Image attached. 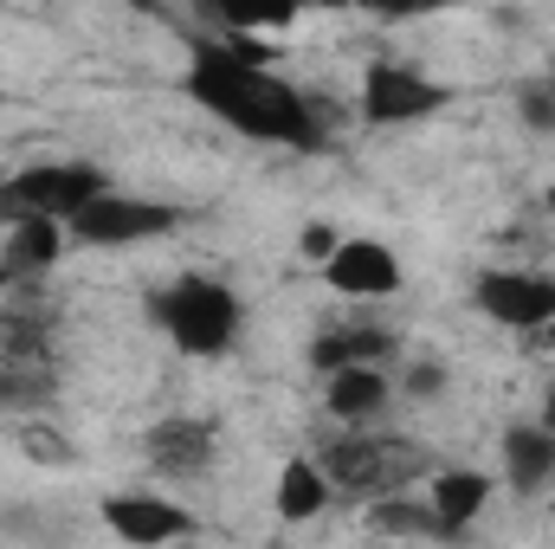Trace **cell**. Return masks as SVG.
<instances>
[{
	"instance_id": "6da1fadb",
	"label": "cell",
	"mask_w": 555,
	"mask_h": 549,
	"mask_svg": "<svg viewBox=\"0 0 555 549\" xmlns=\"http://www.w3.org/2000/svg\"><path fill=\"white\" fill-rule=\"evenodd\" d=\"M188 98L207 111V117H220V124H233L240 137L253 142H278V149H304V155H317L323 149V111L297 91V85H284L272 65H253V59H240L227 39H214V33H188Z\"/></svg>"
},
{
	"instance_id": "7a4b0ae2",
	"label": "cell",
	"mask_w": 555,
	"mask_h": 549,
	"mask_svg": "<svg viewBox=\"0 0 555 549\" xmlns=\"http://www.w3.org/2000/svg\"><path fill=\"white\" fill-rule=\"evenodd\" d=\"M149 317L168 330V343L181 356H227L240 343V291L227 278H207V272H181L175 284L149 291Z\"/></svg>"
},
{
	"instance_id": "3957f363",
	"label": "cell",
	"mask_w": 555,
	"mask_h": 549,
	"mask_svg": "<svg viewBox=\"0 0 555 549\" xmlns=\"http://www.w3.org/2000/svg\"><path fill=\"white\" fill-rule=\"evenodd\" d=\"M181 220H188V214L168 207V201H142V194H117V188H104V194H91L78 214H65V233H72V246L124 253V246H149V240L175 233Z\"/></svg>"
},
{
	"instance_id": "277c9868",
	"label": "cell",
	"mask_w": 555,
	"mask_h": 549,
	"mask_svg": "<svg viewBox=\"0 0 555 549\" xmlns=\"http://www.w3.org/2000/svg\"><path fill=\"white\" fill-rule=\"evenodd\" d=\"M104 188H111V175L91 168V162H39V168H20V175L0 181V220L7 227L13 220H33V214L65 220V214H78Z\"/></svg>"
},
{
	"instance_id": "5b68a950",
	"label": "cell",
	"mask_w": 555,
	"mask_h": 549,
	"mask_svg": "<svg viewBox=\"0 0 555 549\" xmlns=\"http://www.w3.org/2000/svg\"><path fill=\"white\" fill-rule=\"evenodd\" d=\"M408 439H375V433H343V439H330L323 446V472H330V485H343V491H395L408 472H414L420 459L414 452H401Z\"/></svg>"
},
{
	"instance_id": "8992f818",
	"label": "cell",
	"mask_w": 555,
	"mask_h": 549,
	"mask_svg": "<svg viewBox=\"0 0 555 549\" xmlns=\"http://www.w3.org/2000/svg\"><path fill=\"white\" fill-rule=\"evenodd\" d=\"M439 104H446V91H439L433 78L408 72V65L375 59V65L362 72V124H420V117H433Z\"/></svg>"
},
{
	"instance_id": "52a82bcc",
	"label": "cell",
	"mask_w": 555,
	"mask_h": 549,
	"mask_svg": "<svg viewBox=\"0 0 555 549\" xmlns=\"http://www.w3.org/2000/svg\"><path fill=\"white\" fill-rule=\"evenodd\" d=\"M472 304H478L491 323L530 336L537 323H550L555 317V278H543V272H478Z\"/></svg>"
},
{
	"instance_id": "ba28073f",
	"label": "cell",
	"mask_w": 555,
	"mask_h": 549,
	"mask_svg": "<svg viewBox=\"0 0 555 549\" xmlns=\"http://www.w3.org/2000/svg\"><path fill=\"white\" fill-rule=\"evenodd\" d=\"M323 278L343 297H395L401 291V259L382 240H336V253L323 259Z\"/></svg>"
},
{
	"instance_id": "9c48e42d",
	"label": "cell",
	"mask_w": 555,
	"mask_h": 549,
	"mask_svg": "<svg viewBox=\"0 0 555 549\" xmlns=\"http://www.w3.org/2000/svg\"><path fill=\"white\" fill-rule=\"evenodd\" d=\"M142 446H149V465H155L162 478H175V485H188V478H201V472L214 465V426L194 420V413L155 420Z\"/></svg>"
},
{
	"instance_id": "30bf717a",
	"label": "cell",
	"mask_w": 555,
	"mask_h": 549,
	"mask_svg": "<svg viewBox=\"0 0 555 549\" xmlns=\"http://www.w3.org/2000/svg\"><path fill=\"white\" fill-rule=\"evenodd\" d=\"M104 511V524L124 537V544H137V549H155V544H175V537H194L201 524L175 505V498H104L98 505Z\"/></svg>"
},
{
	"instance_id": "8fae6325",
	"label": "cell",
	"mask_w": 555,
	"mask_h": 549,
	"mask_svg": "<svg viewBox=\"0 0 555 549\" xmlns=\"http://www.w3.org/2000/svg\"><path fill=\"white\" fill-rule=\"evenodd\" d=\"M330 413L343 426H369L382 420V408L395 401V382H388V362H349V369H330Z\"/></svg>"
},
{
	"instance_id": "7c38bea8",
	"label": "cell",
	"mask_w": 555,
	"mask_h": 549,
	"mask_svg": "<svg viewBox=\"0 0 555 549\" xmlns=\"http://www.w3.org/2000/svg\"><path fill=\"white\" fill-rule=\"evenodd\" d=\"M65 220H52V214H33V220H13L7 227V246H0V259H7V272L20 278H39L59 266V253H65Z\"/></svg>"
},
{
	"instance_id": "4fadbf2b",
	"label": "cell",
	"mask_w": 555,
	"mask_h": 549,
	"mask_svg": "<svg viewBox=\"0 0 555 549\" xmlns=\"http://www.w3.org/2000/svg\"><path fill=\"white\" fill-rule=\"evenodd\" d=\"M485 498H491V478H485V472H465V465H446V472H433V485H426V505L439 511V524L452 531V544L478 524Z\"/></svg>"
},
{
	"instance_id": "5bb4252c",
	"label": "cell",
	"mask_w": 555,
	"mask_h": 549,
	"mask_svg": "<svg viewBox=\"0 0 555 549\" xmlns=\"http://www.w3.org/2000/svg\"><path fill=\"white\" fill-rule=\"evenodd\" d=\"M504 478L517 498H537L555 478V433L550 426H511L504 433Z\"/></svg>"
},
{
	"instance_id": "9a60e30c",
	"label": "cell",
	"mask_w": 555,
	"mask_h": 549,
	"mask_svg": "<svg viewBox=\"0 0 555 549\" xmlns=\"http://www.w3.org/2000/svg\"><path fill=\"white\" fill-rule=\"evenodd\" d=\"M194 13L214 33H284L304 13V0H194Z\"/></svg>"
},
{
	"instance_id": "2e32d148",
	"label": "cell",
	"mask_w": 555,
	"mask_h": 549,
	"mask_svg": "<svg viewBox=\"0 0 555 549\" xmlns=\"http://www.w3.org/2000/svg\"><path fill=\"white\" fill-rule=\"evenodd\" d=\"M349 362H395V336L388 330H323L317 343H310V369H349Z\"/></svg>"
},
{
	"instance_id": "e0dca14e",
	"label": "cell",
	"mask_w": 555,
	"mask_h": 549,
	"mask_svg": "<svg viewBox=\"0 0 555 549\" xmlns=\"http://www.w3.org/2000/svg\"><path fill=\"white\" fill-rule=\"evenodd\" d=\"M330 505V472L317 465V459H284V472H278V518L284 524H310L317 511Z\"/></svg>"
},
{
	"instance_id": "ac0fdd59",
	"label": "cell",
	"mask_w": 555,
	"mask_h": 549,
	"mask_svg": "<svg viewBox=\"0 0 555 549\" xmlns=\"http://www.w3.org/2000/svg\"><path fill=\"white\" fill-rule=\"evenodd\" d=\"M369 531H382V537H446L452 544V531L439 524V511L426 498H395V491H382V505H369Z\"/></svg>"
},
{
	"instance_id": "d6986e66",
	"label": "cell",
	"mask_w": 555,
	"mask_h": 549,
	"mask_svg": "<svg viewBox=\"0 0 555 549\" xmlns=\"http://www.w3.org/2000/svg\"><path fill=\"white\" fill-rule=\"evenodd\" d=\"M52 395V382L33 362H0V413H26Z\"/></svg>"
},
{
	"instance_id": "ffe728a7",
	"label": "cell",
	"mask_w": 555,
	"mask_h": 549,
	"mask_svg": "<svg viewBox=\"0 0 555 549\" xmlns=\"http://www.w3.org/2000/svg\"><path fill=\"white\" fill-rule=\"evenodd\" d=\"M517 117H524L537 137H550V130H555V98H550V85H543V78L517 85Z\"/></svg>"
},
{
	"instance_id": "44dd1931",
	"label": "cell",
	"mask_w": 555,
	"mask_h": 549,
	"mask_svg": "<svg viewBox=\"0 0 555 549\" xmlns=\"http://www.w3.org/2000/svg\"><path fill=\"white\" fill-rule=\"evenodd\" d=\"M20 446H26V459H39V465H72V459H78L52 426H20Z\"/></svg>"
},
{
	"instance_id": "7402d4cb",
	"label": "cell",
	"mask_w": 555,
	"mask_h": 549,
	"mask_svg": "<svg viewBox=\"0 0 555 549\" xmlns=\"http://www.w3.org/2000/svg\"><path fill=\"white\" fill-rule=\"evenodd\" d=\"M446 382H452V375H446V362H414L401 388H408L414 401H439V395H446Z\"/></svg>"
},
{
	"instance_id": "603a6c76",
	"label": "cell",
	"mask_w": 555,
	"mask_h": 549,
	"mask_svg": "<svg viewBox=\"0 0 555 549\" xmlns=\"http://www.w3.org/2000/svg\"><path fill=\"white\" fill-rule=\"evenodd\" d=\"M349 7H362L375 20H420V13H439L446 0H349Z\"/></svg>"
},
{
	"instance_id": "cb8c5ba5",
	"label": "cell",
	"mask_w": 555,
	"mask_h": 549,
	"mask_svg": "<svg viewBox=\"0 0 555 549\" xmlns=\"http://www.w3.org/2000/svg\"><path fill=\"white\" fill-rule=\"evenodd\" d=\"M336 240H343V233H336V227H330V220H310V227H304V240H297V246H304V259H317V266H323V259H330V253H336Z\"/></svg>"
},
{
	"instance_id": "d4e9b609",
	"label": "cell",
	"mask_w": 555,
	"mask_h": 549,
	"mask_svg": "<svg viewBox=\"0 0 555 549\" xmlns=\"http://www.w3.org/2000/svg\"><path fill=\"white\" fill-rule=\"evenodd\" d=\"M530 349H550V356H555V317H550V323H537V330H530Z\"/></svg>"
},
{
	"instance_id": "484cf974",
	"label": "cell",
	"mask_w": 555,
	"mask_h": 549,
	"mask_svg": "<svg viewBox=\"0 0 555 549\" xmlns=\"http://www.w3.org/2000/svg\"><path fill=\"white\" fill-rule=\"evenodd\" d=\"M543 426H550V433H555V388H550V395H543Z\"/></svg>"
},
{
	"instance_id": "4316f807",
	"label": "cell",
	"mask_w": 555,
	"mask_h": 549,
	"mask_svg": "<svg viewBox=\"0 0 555 549\" xmlns=\"http://www.w3.org/2000/svg\"><path fill=\"white\" fill-rule=\"evenodd\" d=\"M7 284H13V272H7V259H0V291H7Z\"/></svg>"
},
{
	"instance_id": "83f0119b",
	"label": "cell",
	"mask_w": 555,
	"mask_h": 549,
	"mask_svg": "<svg viewBox=\"0 0 555 549\" xmlns=\"http://www.w3.org/2000/svg\"><path fill=\"white\" fill-rule=\"evenodd\" d=\"M310 7H349V0H310Z\"/></svg>"
},
{
	"instance_id": "f1b7e54d",
	"label": "cell",
	"mask_w": 555,
	"mask_h": 549,
	"mask_svg": "<svg viewBox=\"0 0 555 549\" xmlns=\"http://www.w3.org/2000/svg\"><path fill=\"white\" fill-rule=\"evenodd\" d=\"M543 207H550V214H555V181H550V201H543Z\"/></svg>"
},
{
	"instance_id": "f546056e",
	"label": "cell",
	"mask_w": 555,
	"mask_h": 549,
	"mask_svg": "<svg viewBox=\"0 0 555 549\" xmlns=\"http://www.w3.org/2000/svg\"><path fill=\"white\" fill-rule=\"evenodd\" d=\"M543 85H550V98H555V72H550V78H543Z\"/></svg>"
},
{
	"instance_id": "4dcf8cb0",
	"label": "cell",
	"mask_w": 555,
	"mask_h": 549,
	"mask_svg": "<svg viewBox=\"0 0 555 549\" xmlns=\"http://www.w3.org/2000/svg\"><path fill=\"white\" fill-rule=\"evenodd\" d=\"M550 511H555V498H550Z\"/></svg>"
}]
</instances>
